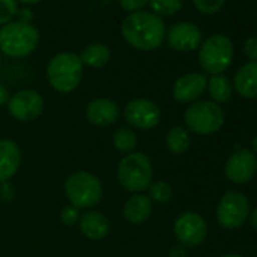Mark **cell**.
Segmentation results:
<instances>
[{
    "instance_id": "38",
    "label": "cell",
    "mask_w": 257,
    "mask_h": 257,
    "mask_svg": "<svg viewBox=\"0 0 257 257\" xmlns=\"http://www.w3.org/2000/svg\"><path fill=\"white\" fill-rule=\"evenodd\" d=\"M221 257H243V255L236 254V252H227V254H224V255H221Z\"/></svg>"
},
{
    "instance_id": "17",
    "label": "cell",
    "mask_w": 257,
    "mask_h": 257,
    "mask_svg": "<svg viewBox=\"0 0 257 257\" xmlns=\"http://www.w3.org/2000/svg\"><path fill=\"white\" fill-rule=\"evenodd\" d=\"M153 212V201L146 194H134L122 206V216L128 224H144Z\"/></svg>"
},
{
    "instance_id": "7",
    "label": "cell",
    "mask_w": 257,
    "mask_h": 257,
    "mask_svg": "<svg viewBox=\"0 0 257 257\" xmlns=\"http://www.w3.org/2000/svg\"><path fill=\"white\" fill-rule=\"evenodd\" d=\"M186 127L197 135H212L224 124V112L212 100H197L188 106L183 113Z\"/></svg>"
},
{
    "instance_id": "25",
    "label": "cell",
    "mask_w": 257,
    "mask_h": 257,
    "mask_svg": "<svg viewBox=\"0 0 257 257\" xmlns=\"http://www.w3.org/2000/svg\"><path fill=\"white\" fill-rule=\"evenodd\" d=\"M149 198L153 203H159V204H165L173 198V188L168 182L165 180H156L152 182V185L149 186Z\"/></svg>"
},
{
    "instance_id": "31",
    "label": "cell",
    "mask_w": 257,
    "mask_h": 257,
    "mask_svg": "<svg viewBox=\"0 0 257 257\" xmlns=\"http://www.w3.org/2000/svg\"><path fill=\"white\" fill-rule=\"evenodd\" d=\"M34 11L31 8H19V13H17V22H23V23H31L34 20Z\"/></svg>"
},
{
    "instance_id": "37",
    "label": "cell",
    "mask_w": 257,
    "mask_h": 257,
    "mask_svg": "<svg viewBox=\"0 0 257 257\" xmlns=\"http://www.w3.org/2000/svg\"><path fill=\"white\" fill-rule=\"evenodd\" d=\"M251 147H252L254 153L257 155V137H254V138H252V141H251Z\"/></svg>"
},
{
    "instance_id": "10",
    "label": "cell",
    "mask_w": 257,
    "mask_h": 257,
    "mask_svg": "<svg viewBox=\"0 0 257 257\" xmlns=\"http://www.w3.org/2000/svg\"><path fill=\"white\" fill-rule=\"evenodd\" d=\"M8 104V112L10 115L22 122L34 121L37 119L43 110H44V98L43 95L31 88L20 89L14 95L10 97Z\"/></svg>"
},
{
    "instance_id": "32",
    "label": "cell",
    "mask_w": 257,
    "mask_h": 257,
    "mask_svg": "<svg viewBox=\"0 0 257 257\" xmlns=\"http://www.w3.org/2000/svg\"><path fill=\"white\" fill-rule=\"evenodd\" d=\"M14 194H16V189L7 182V183H2V188H0V197L4 200L10 201L11 198H14Z\"/></svg>"
},
{
    "instance_id": "3",
    "label": "cell",
    "mask_w": 257,
    "mask_h": 257,
    "mask_svg": "<svg viewBox=\"0 0 257 257\" xmlns=\"http://www.w3.org/2000/svg\"><path fill=\"white\" fill-rule=\"evenodd\" d=\"M83 68L85 67L79 55L73 52H59L50 58L46 68V76L55 91L70 94L79 88L83 79Z\"/></svg>"
},
{
    "instance_id": "23",
    "label": "cell",
    "mask_w": 257,
    "mask_h": 257,
    "mask_svg": "<svg viewBox=\"0 0 257 257\" xmlns=\"http://www.w3.org/2000/svg\"><path fill=\"white\" fill-rule=\"evenodd\" d=\"M138 144V137L131 127H119L112 135V146L122 155L134 153Z\"/></svg>"
},
{
    "instance_id": "28",
    "label": "cell",
    "mask_w": 257,
    "mask_h": 257,
    "mask_svg": "<svg viewBox=\"0 0 257 257\" xmlns=\"http://www.w3.org/2000/svg\"><path fill=\"white\" fill-rule=\"evenodd\" d=\"M79 218H80V212H79V209L77 207H74V206H71V204H68V206H65L62 210H61V213H59V219H61V222L64 224V225H74V224H77L79 222Z\"/></svg>"
},
{
    "instance_id": "15",
    "label": "cell",
    "mask_w": 257,
    "mask_h": 257,
    "mask_svg": "<svg viewBox=\"0 0 257 257\" xmlns=\"http://www.w3.org/2000/svg\"><path fill=\"white\" fill-rule=\"evenodd\" d=\"M85 115H86V119L92 125L109 127L118 121L121 110L115 100L109 97H97V98H92L86 104Z\"/></svg>"
},
{
    "instance_id": "16",
    "label": "cell",
    "mask_w": 257,
    "mask_h": 257,
    "mask_svg": "<svg viewBox=\"0 0 257 257\" xmlns=\"http://www.w3.org/2000/svg\"><path fill=\"white\" fill-rule=\"evenodd\" d=\"M22 165V150L11 140H0V183L10 182Z\"/></svg>"
},
{
    "instance_id": "11",
    "label": "cell",
    "mask_w": 257,
    "mask_h": 257,
    "mask_svg": "<svg viewBox=\"0 0 257 257\" xmlns=\"http://www.w3.org/2000/svg\"><path fill=\"white\" fill-rule=\"evenodd\" d=\"M174 234L183 246H200L207 237V224L195 212H183L174 221Z\"/></svg>"
},
{
    "instance_id": "24",
    "label": "cell",
    "mask_w": 257,
    "mask_h": 257,
    "mask_svg": "<svg viewBox=\"0 0 257 257\" xmlns=\"http://www.w3.org/2000/svg\"><path fill=\"white\" fill-rule=\"evenodd\" d=\"M152 13L158 17H173L183 8V0H149Z\"/></svg>"
},
{
    "instance_id": "36",
    "label": "cell",
    "mask_w": 257,
    "mask_h": 257,
    "mask_svg": "<svg viewBox=\"0 0 257 257\" xmlns=\"http://www.w3.org/2000/svg\"><path fill=\"white\" fill-rule=\"evenodd\" d=\"M17 2L23 4L25 7H31V5H37V4H40L41 0H17Z\"/></svg>"
},
{
    "instance_id": "33",
    "label": "cell",
    "mask_w": 257,
    "mask_h": 257,
    "mask_svg": "<svg viewBox=\"0 0 257 257\" xmlns=\"http://www.w3.org/2000/svg\"><path fill=\"white\" fill-rule=\"evenodd\" d=\"M186 249L183 245H177V246H173L168 252V257H186Z\"/></svg>"
},
{
    "instance_id": "4",
    "label": "cell",
    "mask_w": 257,
    "mask_h": 257,
    "mask_svg": "<svg viewBox=\"0 0 257 257\" xmlns=\"http://www.w3.org/2000/svg\"><path fill=\"white\" fill-rule=\"evenodd\" d=\"M118 183L132 194H144L153 182V164L143 152L125 155L116 167Z\"/></svg>"
},
{
    "instance_id": "34",
    "label": "cell",
    "mask_w": 257,
    "mask_h": 257,
    "mask_svg": "<svg viewBox=\"0 0 257 257\" xmlns=\"http://www.w3.org/2000/svg\"><path fill=\"white\" fill-rule=\"evenodd\" d=\"M10 91L2 85V83H0V106H2V104H7L8 101H10Z\"/></svg>"
},
{
    "instance_id": "8",
    "label": "cell",
    "mask_w": 257,
    "mask_h": 257,
    "mask_svg": "<svg viewBox=\"0 0 257 257\" xmlns=\"http://www.w3.org/2000/svg\"><path fill=\"white\" fill-rule=\"evenodd\" d=\"M249 215V200L237 191L225 192L216 206V221L225 230L240 227Z\"/></svg>"
},
{
    "instance_id": "5",
    "label": "cell",
    "mask_w": 257,
    "mask_h": 257,
    "mask_svg": "<svg viewBox=\"0 0 257 257\" xmlns=\"http://www.w3.org/2000/svg\"><path fill=\"white\" fill-rule=\"evenodd\" d=\"M64 192L70 204L79 210L94 207L103 198L101 182L89 171H76L70 174L64 183Z\"/></svg>"
},
{
    "instance_id": "13",
    "label": "cell",
    "mask_w": 257,
    "mask_h": 257,
    "mask_svg": "<svg viewBox=\"0 0 257 257\" xmlns=\"http://www.w3.org/2000/svg\"><path fill=\"white\" fill-rule=\"evenodd\" d=\"M167 41L168 46L182 53H189L197 49H200L203 43V34L200 28L194 23L189 22H179L174 23L168 31H167Z\"/></svg>"
},
{
    "instance_id": "12",
    "label": "cell",
    "mask_w": 257,
    "mask_h": 257,
    "mask_svg": "<svg viewBox=\"0 0 257 257\" xmlns=\"http://www.w3.org/2000/svg\"><path fill=\"white\" fill-rule=\"evenodd\" d=\"M255 171H257V158L248 149L234 150L224 165L225 177L236 185H243L249 182L254 177Z\"/></svg>"
},
{
    "instance_id": "26",
    "label": "cell",
    "mask_w": 257,
    "mask_h": 257,
    "mask_svg": "<svg viewBox=\"0 0 257 257\" xmlns=\"http://www.w3.org/2000/svg\"><path fill=\"white\" fill-rule=\"evenodd\" d=\"M19 13L17 0H0V28L14 22Z\"/></svg>"
},
{
    "instance_id": "35",
    "label": "cell",
    "mask_w": 257,
    "mask_h": 257,
    "mask_svg": "<svg viewBox=\"0 0 257 257\" xmlns=\"http://www.w3.org/2000/svg\"><path fill=\"white\" fill-rule=\"evenodd\" d=\"M249 224L254 230H257V206L251 210L249 213Z\"/></svg>"
},
{
    "instance_id": "18",
    "label": "cell",
    "mask_w": 257,
    "mask_h": 257,
    "mask_svg": "<svg viewBox=\"0 0 257 257\" xmlns=\"http://www.w3.org/2000/svg\"><path fill=\"white\" fill-rule=\"evenodd\" d=\"M79 228L82 234L91 240H101L110 231L109 219L97 210H86L79 218Z\"/></svg>"
},
{
    "instance_id": "29",
    "label": "cell",
    "mask_w": 257,
    "mask_h": 257,
    "mask_svg": "<svg viewBox=\"0 0 257 257\" xmlns=\"http://www.w3.org/2000/svg\"><path fill=\"white\" fill-rule=\"evenodd\" d=\"M119 7L128 13H138V11H143V8H146L149 5V0H118Z\"/></svg>"
},
{
    "instance_id": "1",
    "label": "cell",
    "mask_w": 257,
    "mask_h": 257,
    "mask_svg": "<svg viewBox=\"0 0 257 257\" xmlns=\"http://www.w3.org/2000/svg\"><path fill=\"white\" fill-rule=\"evenodd\" d=\"M121 35L132 49L153 52L162 46L167 37V26L161 17L143 10L127 14L121 23Z\"/></svg>"
},
{
    "instance_id": "27",
    "label": "cell",
    "mask_w": 257,
    "mask_h": 257,
    "mask_svg": "<svg viewBox=\"0 0 257 257\" xmlns=\"http://www.w3.org/2000/svg\"><path fill=\"white\" fill-rule=\"evenodd\" d=\"M195 10L204 16H213L224 7L225 0H192Z\"/></svg>"
},
{
    "instance_id": "14",
    "label": "cell",
    "mask_w": 257,
    "mask_h": 257,
    "mask_svg": "<svg viewBox=\"0 0 257 257\" xmlns=\"http://www.w3.org/2000/svg\"><path fill=\"white\" fill-rule=\"evenodd\" d=\"M207 88V77L201 73H186L180 76L171 89L173 98L182 104L197 101Z\"/></svg>"
},
{
    "instance_id": "2",
    "label": "cell",
    "mask_w": 257,
    "mask_h": 257,
    "mask_svg": "<svg viewBox=\"0 0 257 257\" xmlns=\"http://www.w3.org/2000/svg\"><path fill=\"white\" fill-rule=\"evenodd\" d=\"M40 44V31L32 23L11 22L0 28V53L13 59L31 56Z\"/></svg>"
},
{
    "instance_id": "39",
    "label": "cell",
    "mask_w": 257,
    "mask_h": 257,
    "mask_svg": "<svg viewBox=\"0 0 257 257\" xmlns=\"http://www.w3.org/2000/svg\"><path fill=\"white\" fill-rule=\"evenodd\" d=\"M0 68H2V53H0Z\"/></svg>"
},
{
    "instance_id": "22",
    "label": "cell",
    "mask_w": 257,
    "mask_h": 257,
    "mask_svg": "<svg viewBox=\"0 0 257 257\" xmlns=\"http://www.w3.org/2000/svg\"><path fill=\"white\" fill-rule=\"evenodd\" d=\"M165 146L170 153L173 155H183L191 147V137L189 132L182 125L171 127L167 137H165Z\"/></svg>"
},
{
    "instance_id": "19",
    "label": "cell",
    "mask_w": 257,
    "mask_h": 257,
    "mask_svg": "<svg viewBox=\"0 0 257 257\" xmlns=\"http://www.w3.org/2000/svg\"><path fill=\"white\" fill-rule=\"evenodd\" d=\"M233 89L243 98L257 97V62H246L236 71Z\"/></svg>"
},
{
    "instance_id": "30",
    "label": "cell",
    "mask_w": 257,
    "mask_h": 257,
    "mask_svg": "<svg viewBox=\"0 0 257 257\" xmlns=\"http://www.w3.org/2000/svg\"><path fill=\"white\" fill-rule=\"evenodd\" d=\"M243 55L249 59V62H257V38L249 37L243 43Z\"/></svg>"
},
{
    "instance_id": "21",
    "label": "cell",
    "mask_w": 257,
    "mask_h": 257,
    "mask_svg": "<svg viewBox=\"0 0 257 257\" xmlns=\"http://www.w3.org/2000/svg\"><path fill=\"white\" fill-rule=\"evenodd\" d=\"M209 95L212 98V101L218 103H227L231 95H233V83L231 80L224 76V74H215L207 80V88Z\"/></svg>"
},
{
    "instance_id": "9",
    "label": "cell",
    "mask_w": 257,
    "mask_h": 257,
    "mask_svg": "<svg viewBox=\"0 0 257 257\" xmlns=\"http://www.w3.org/2000/svg\"><path fill=\"white\" fill-rule=\"evenodd\" d=\"M125 122L138 128V131H150L155 128L162 118L161 107L150 98H134L122 110Z\"/></svg>"
},
{
    "instance_id": "20",
    "label": "cell",
    "mask_w": 257,
    "mask_h": 257,
    "mask_svg": "<svg viewBox=\"0 0 257 257\" xmlns=\"http://www.w3.org/2000/svg\"><path fill=\"white\" fill-rule=\"evenodd\" d=\"M83 67H89L94 70L103 68L110 61V49L103 43H92L88 47L83 49V52L79 55Z\"/></svg>"
},
{
    "instance_id": "6",
    "label": "cell",
    "mask_w": 257,
    "mask_h": 257,
    "mask_svg": "<svg viewBox=\"0 0 257 257\" xmlns=\"http://www.w3.org/2000/svg\"><path fill=\"white\" fill-rule=\"evenodd\" d=\"M234 47L228 37L215 34L204 40L198 50V64L200 67L215 76L222 74L233 62Z\"/></svg>"
}]
</instances>
